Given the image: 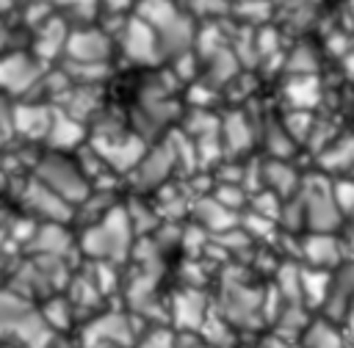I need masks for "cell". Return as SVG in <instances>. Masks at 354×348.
I'll return each mask as SVG.
<instances>
[{
	"instance_id": "6da1fadb",
	"label": "cell",
	"mask_w": 354,
	"mask_h": 348,
	"mask_svg": "<svg viewBox=\"0 0 354 348\" xmlns=\"http://www.w3.org/2000/svg\"><path fill=\"white\" fill-rule=\"evenodd\" d=\"M136 17H141L155 30L160 55L177 58L180 52H188L194 41V25L171 0H141Z\"/></svg>"
},
{
	"instance_id": "7a4b0ae2",
	"label": "cell",
	"mask_w": 354,
	"mask_h": 348,
	"mask_svg": "<svg viewBox=\"0 0 354 348\" xmlns=\"http://www.w3.org/2000/svg\"><path fill=\"white\" fill-rule=\"evenodd\" d=\"M130 240H133L130 218H127V213L122 207H113L100 221L88 224V229L83 232V251L88 257H94V260L111 262V260L127 257Z\"/></svg>"
},
{
	"instance_id": "3957f363",
	"label": "cell",
	"mask_w": 354,
	"mask_h": 348,
	"mask_svg": "<svg viewBox=\"0 0 354 348\" xmlns=\"http://www.w3.org/2000/svg\"><path fill=\"white\" fill-rule=\"evenodd\" d=\"M299 202L304 210V226L307 232H337L343 224V215L332 196V180L326 174H310L299 185Z\"/></svg>"
},
{
	"instance_id": "277c9868",
	"label": "cell",
	"mask_w": 354,
	"mask_h": 348,
	"mask_svg": "<svg viewBox=\"0 0 354 348\" xmlns=\"http://www.w3.org/2000/svg\"><path fill=\"white\" fill-rule=\"evenodd\" d=\"M36 180L47 185L53 193H58L64 202H83L91 193V185L80 171V166L61 152L44 155L36 163Z\"/></svg>"
},
{
	"instance_id": "5b68a950",
	"label": "cell",
	"mask_w": 354,
	"mask_h": 348,
	"mask_svg": "<svg viewBox=\"0 0 354 348\" xmlns=\"http://www.w3.org/2000/svg\"><path fill=\"white\" fill-rule=\"evenodd\" d=\"M88 146L105 160L111 171H133L138 160L147 155V146L141 135L122 133V130H100L88 141Z\"/></svg>"
},
{
	"instance_id": "8992f818",
	"label": "cell",
	"mask_w": 354,
	"mask_h": 348,
	"mask_svg": "<svg viewBox=\"0 0 354 348\" xmlns=\"http://www.w3.org/2000/svg\"><path fill=\"white\" fill-rule=\"evenodd\" d=\"M41 80V66L33 55L14 50L0 55V88L6 94H30Z\"/></svg>"
},
{
	"instance_id": "52a82bcc",
	"label": "cell",
	"mask_w": 354,
	"mask_h": 348,
	"mask_svg": "<svg viewBox=\"0 0 354 348\" xmlns=\"http://www.w3.org/2000/svg\"><path fill=\"white\" fill-rule=\"evenodd\" d=\"M301 257L307 262L304 268L335 273L346 262V243L337 232H307L301 238Z\"/></svg>"
},
{
	"instance_id": "ba28073f",
	"label": "cell",
	"mask_w": 354,
	"mask_h": 348,
	"mask_svg": "<svg viewBox=\"0 0 354 348\" xmlns=\"http://www.w3.org/2000/svg\"><path fill=\"white\" fill-rule=\"evenodd\" d=\"M122 47L124 55L136 64H155L160 58V44L155 30L141 17H127L122 28Z\"/></svg>"
},
{
	"instance_id": "9c48e42d",
	"label": "cell",
	"mask_w": 354,
	"mask_h": 348,
	"mask_svg": "<svg viewBox=\"0 0 354 348\" xmlns=\"http://www.w3.org/2000/svg\"><path fill=\"white\" fill-rule=\"evenodd\" d=\"M64 52L69 64H108L111 39L97 28H80L69 33Z\"/></svg>"
},
{
	"instance_id": "30bf717a",
	"label": "cell",
	"mask_w": 354,
	"mask_h": 348,
	"mask_svg": "<svg viewBox=\"0 0 354 348\" xmlns=\"http://www.w3.org/2000/svg\"><path fill=\"white\" fill-rule=\"evenodd\" d=\"M6 331H17L22 334V340H33L41 337L47 329H44V318L39 320L17 296L0 290V334Z\"/></svg>"
},
{
	"instance_id": "8fae6325",
	"label": "cell",
	"mask_w": 354,
	"mask_h": 348,
	"mask_svg": "<svg viewBox=\"0 0 354 348\" xmlns=\"http://www.w3.org/2000/svg\"><path fill=\"white\" fill-rule=\"evenodd\" d=\"M86 348H124L133 345V329L124 315H102L91 320L83 331Z\"/></svg>"
},
{
	"instance_id": "7c38bea8",
	"label": "cell",
	"mask_w": 354,
	"mask_h": 348,
	"mask_svg": "<svg viewBox=\"0 0 354 348\" xmlns=\"http://www.w3.org/2000/svg\"><path fill=\"white\" fill-rule=\"evenodd\" d=\"M22 202H25V207H28L30 213L47 218L50 224H58V221L69 218V213H72L69 204H66L58 193H53L47 185H41L39 180H30V182L25 185V191H22Z\"/></svg>"
},
{
	"instance_id": "4fadbf2b",
	"label": "cell",
	"mask_w": 354,
	"mask_h": 348,
	"mask_svg": "<svg viewBox=\"0 0 354 348\" xmlns=\"http://www.w3.org/2000/svg\"><path fill=\"white\" fill-rule=\"evenodd\" d=\"M318 168L326 177L329 174H346V177H351V171H354V133L335 135L318 152Z\"/></svg>"
},
{
	"instance_id": "5bb4252c",
	"label": "cell",
	"mask_w": 354,
	"mask_h": 348,
	"mask_svg": "<svg viewBox=\"0 0 354 348\" xmlns=\"http://www.w3.org/2000/svg\"><path fill=\"white\" fill-rule=\"evenodd\" d=\"M44 141L53 146V152L66 155V152L83 146V141H86V127H83L80 119H75V116H69V113L53 108V124H50V133H47Z\"/></svg>"
},
{
	"instance_id": "9a60e30c",
	"label": "cell",
	"mask_w": 354,
	"mask_h": 348,
	"mask_svg": "<svg viewBox=\"0 0 354 348\" xmlns=\"http://www.w3.org/2000/svg\"><path fill=\"white\" fill-rule=\"evenodd\" d=\"M53 124V108L41 102H22L14 108V130L30 141L47 138Z\"/></svg>"
},
{
	"instance_id": "2e32d148",
	"label": "cell",
	"mask_w": 354,
	"mask_h": 348,
	"mask_svg": "<svg viewBox=\"0 0 354 348\" xmlns=\"http://www.w3.org/2000/svg\"><path fill=\"white\" fill-rule=\"evenodd\" d=\"M171 166H174L171 146L163 144V146H158L155 152H147V155L138 160V166H136L133 171H136V180H138L141 188H158V185L169 177Z\"/></svg>"
},
{
	"instance_id": "e0dca14e",
	"label": "cell",
	"mask_w": 354,
	"mask_h": 348,
	"mask_svg": "<svg viewBox=\"0 0 354 348\" xmlns=\"http://www.w3.org/2000/svg\"><path fill=\"white\" fill-rule=\"evenodd\" d=\"M260 180H263L266 191H271L277 196H296L299 193V185H301L299 171L288 160H277V157H271V160L263 163Z\"/></svg>"
},
{
	"instance_id": "ac0fdd59",
	"label": "cell",
	"mask_w": 354,
	"mask_h": 348,
	"mask_svg": "<svg viewBox=\"0 0 354 348\" xmlns=\"http://www.w3.org/2000/svg\"><path fill=\"white\" fill-rule=\"evenodd\" d=\"M218 138H221V149H227L230 155H238V152H246L252 146V124L246 119L243 110H232L221 119L218 124Z\"/></svg>"
},
{
	"instance_id": "d6986e66",
	"label": "cell",
	"mask_w": 354,
	"mask_h": 348,
	"mask_svg": "<svg viewBox=\"0 0 354 348\" xmlns=\"http://www.w3.org/2000/svg\"><path fill=\"white\" fill-rule=\"evenodd\" d=\"M66 39H69V30H66V22L61 17H50L44 22H39L36 25V39H33L36 55L39 58H53V55L64 52Z\"/></svg>"
},
{
	"instance_id": "ffe728a7",
	"label": "cell",
	"mask_w": 354,
	"mask_h": 348,
	"mask_svg": "<svg viewBox=\"0 0 354 348\" xmlns=\"http://www.w3.org/2000/svg\"><path fill=\"white\" fill-rule=\"evenodd\" d=\"M324 88L321 80L315 75H290V80L285 83V99L296 108V110H310L321 102Z\"/></svg>"
},
{
	"instance_id": "44dd1931",
	"label": "cell",
	"mask_w": 354,
	"mask_h": 348,
	"mask_svg": "<svg viewBox=\"0 0 354 348\" xmlns=\"http://www.w3.org/2000/svg\"><path fill=\"white\" fill-rule=\"evenodd\" d=\"M194 215H196L199 226L207 229V232H230L235 226V213L227 210L224 204H218L213 196L199 199L196 207H194Z\"/></svg>"
},
{
	"instance_id": "7402d4cb",
	"label": "cell",
	"mask_w": 354,
	"mask_h": 348,
	"mask_svg": "<svg viewBox=\"0 0 354 348\" xmlns=\"http://www.w3.org/2000/svg\"><path fill=\"white\" fill-rule=\"evenodd\" d=\"M174 320L180 329L194 331L205 320V296L199 290H183L174 298Z\"/></svg>"
},
{
	"instance_id": "603a6c76",
	"label": "cell",
	"mask_w": 354,
	"mask_h": 348,
	"mask_svg": "<svg viewBox=\"0 0 354 348\" xmlns=\"http://www.w3.org/2000/svg\"><path fill=\"white\" fill-rule=\"evenodd\" d=\"M301 337H304L301 340V348H343V342H346L340 326L332 323V320H326V318L310 320Z\"/></svg>"
},
{
	"instance_id": "cb8c5ba5",
	"label": "cell",
	"mask_w": 354,
	"mask_h": 348,
	"mask_svg": "<svg viewBox=\"0 0 354 348\" xmlns=\"http://www.w3.org/2000/svg\"><path fill=\"white\" fill-rule=\"evenodd\" d=\"M33 246H36L39 251H44V257H58V254H64V249L69 246V238H66V232H64L58 224H44V226L36 229Z\"/></svg>"
},
{
	"instance_id": "d4e9b609",
	"label": "cell",
	"mask_w": 354,
	"mask_h": 348,
	"mask_svg": "<svg viewBox=\"0 0 354 348\" xmlns=\"http://www.w3.org/2000/svg\"><path fill=\"white\" fill-rule=\"evenodd\" d=\"M210 64H207V80L210 83H227L235 77V69H238V55L227 47L216 50L213 55H207Z\"/></svg>"
},
{
	"instance_id": "484cf974",
	"label": "cell",
	"mask_w": 354,
	"mask_h": 348,
	"mask_svg": "<svg viewBox=\"0 0 354 348\" xmlns=\"http://www.w3.org/2000/svg\"><path fill=\"white\" fill-rule=\"evenodd\" d=\"M332 196L340 210V215H354V177H337L332 180Z\"/></svg>"
},
{
	"instance_id": "4316f807",
	"label": "cell",
	"mask_w": 354,
	"mask_h": 348,
	"mask_svg": "<svg viewBox=\"0 0 354 348\" xmlns=\"http://www.w3.org/2000/svg\"><path fill=\"white\" fill-rule=\"evenodd\" d=\"M213 199L218 202V204H224L227 210H238L243 202H246V191H243V185H238V182H221L216 191H213Z\"/></svg>"
},
{
	"instance_id": "83f0119b",
	"label": "cell",
	"mask_w": 354,
	"mask_h": 348,
	"mask_svg": "<svg viewBox=\"0 0 354 348\" xmlns=\"http://www.w3.org/2000/svg\"><path fill=\"white\" fill-rule=\"evenodd\" d=\"M177 345V334L166 326H158V329H149L141 340H138V348H174Z\"/></svg>"
},
{
	"instance_id": "f1b7e54d",
	"label": "cell",
	"mask_w": 354,
	"mask_h": 348,
	"mask_svg": "<svg viewBox=\"0 0 354 348\" xmlns=\"http://www.w3.org/2000/svg\"><path fill=\"white\" fill-rule=\"evenodd\" d=\"M11 135H17V130H14V108H8V102L0 99V146H6L11 141Z\"/></svg>"
},
{
	"instance_id": "f546056e",
	"label": "cell",
	"mask_w": 354,
	"mask_h": 348,
	"mask_svg": "<svg viewBox=\"0 0 354 348\" xmlns=\"http://www.w3.org/2000/svg\"><path fill=\"white\" fill-rule=\"evenodd\" d=\"M64 3L69 6V11H75V14H80V17L94 14V6H97V0H64Z\"/></svg>"
},
{
	"instance_id": "4dcf8cb0",
	"label": "cell",
	"mask_w": 354,
	"mask_h": 348,
	"mask_svg": "<svg viewBox=\"0 0 354 348\" xmlns=\"http://www.w3.org/2000/svg\"><path fill=\"white\" fill-rule=\"evenodd\" d=\"M343 66H346V77H348V80H354V47L343 55Z\"/></svg>"
},
{
	"instance_id": "1f68e13d",
	"label": "cell",
	"mask_w": 354,
	"mask_h": 348,
	"mask_svg": "<svg viewBox=\"0 0 354 348\" xmlns=\"http://www.w3.org/2000/svg\"><path fill=\"white\" fill-rule=\"evenodd\" d=\"M346 6H348V17H351V22H354V0H346Z\"/></svg>"
},
{
	"instance_id": "d6a6232c",
	"label": "cell",
	"mask_w": 354,
	"mask_h": 348,
	"mask_svg": "<svg viewBox=\"0 0 354 348\" xmlns=\"http://www.w3.org/2000/svg\"><path fill=\"white\" fill-rule=\"evenodd\" d=\"M11 3H14V0H0V8H8Z\"/></svg>"
},
{
	"instance_id": "836d02e7",
	"label": "cell",
	"mask_w": 354,
	"mask_h": 348,
	"mask_svg": "<svg viewBox=\"0 0 354 348\" xmlns=\"http://www.w3.org/2000/svg\"><path fill=\"white\" fill-rule=\"evenodd\" d=\"M351 177H354V171H351Z\"/></svg>"
}]
</instances>
